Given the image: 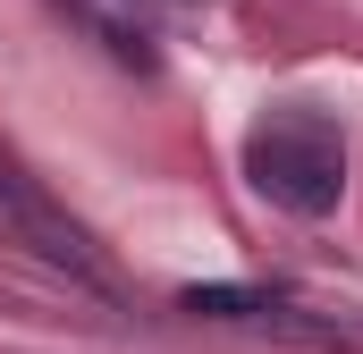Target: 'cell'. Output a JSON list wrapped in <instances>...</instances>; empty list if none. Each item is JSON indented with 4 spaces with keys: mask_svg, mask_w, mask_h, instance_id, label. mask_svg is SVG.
Returning a JSON list of instances; mask_svg holds the SVG:
<instances>
[{
    "mask_svg": "<svg viewBox=\"0 0 363 354\" xmlns=\"http://www.w3.org/2000/svg\"><path fill=\"white\" fill-rule=\"evenodd\" d=\"M245 177H254V194L279 202V211L330 219L338 194H347V135L321 110H271L245 135Z\"/></svg>",
    "mask_w": 363,
    "mask_h": 354,
    "instance_id": "6da1fadb",
    "label": "cell"
},
{
    "mask_svg": "<svg viewBox=\"0 0 363 354\" xmlns=\"http://www.w3.org/2000/svg\"><path fill=\"white\" fill-rule=\"evenodd\" d=\"M0 211L34 236V253H51V262H68V270H85V278H101V262L85 253V236H77V228H68V219H60V211L26 185V169H17V161H0Z\"/></svg>",
    "mask_w": 363,
    "mask_h": 354,
    "instance_id": "3957f363",
    "label": "cell"
},
{
    "mask_svg": "<svg viewBox=\"0 0 363 354\" xmlns=\"http://www.w3.org/2000/svg\"><path fill=\"white\" fill-rule=\"evenodd\" d=\"M178 304L194 321H254V329H287V338H330V321H304V304L279 287H186Z\"/></svg>",
    "mask_w": 363,
    "mask_h": 354,
    "instance_id": "7a4b0ae2",
    "label": "cell"
}]
</instances>
